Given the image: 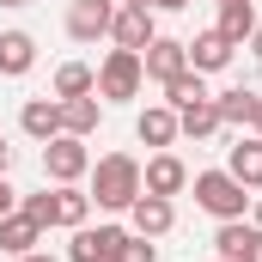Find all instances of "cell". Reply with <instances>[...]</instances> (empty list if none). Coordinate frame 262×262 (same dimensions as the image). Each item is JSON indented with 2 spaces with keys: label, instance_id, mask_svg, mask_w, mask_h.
I'll use <instances>...</instances> for the list:
<instances>
[{
  "label": "cell",
  "instance_id": "1",
  "mask_svg": "<svg viewBox=\"0 0 262 262\" xmlns=\"http://www.w3.org/2000/svg\"><path fill=\"white\" fill-rule=\"evenodd\" d=\"M85 177H92L85 195L98 201L104 213H128L134 195H140V159H134V152H104V159H92Z\"/></svg>",
  "mask_w": 262,
  "mask_h": 262
},
{
  "label": "cell",
  "instance_id": "2",
  "mask_svg": "<svg viewBox=\"0 0 262 262\" xmlns=\"http://www.w3.org/2000/svg\"><path fill=\"white\" fill-rule=\"evenodd\" d=\"M189 189H195V207L213 213V220H244V213H250V189H244L232 171H195Z\"/></svg>",
  "mask_w": 262,
  "mask_h": 262
},
{
  "label": "cell",
  "instance_id": "3",
  "mask_svg": "<svg viewBox=\"0 0 262 262\" xmlns=\"http://www.w3.org/2000/svg\"><path fill=\"white\" fill-rule=\"evenodd\" d=\"M140 85H146L140 49H110V55L98 61V98H104V104H128V98H140Z\"/></svg>",
  "mask_w": 262,
  "mask_h": 262
},
{
  "label": "cell",
  "instance_id": "4",
  "mask_svg": "<svg viewBox=\"0 0 262 262\" xmlns=\"http://www.w3.org/2000/svg\"><path fill=\"white\" fill-rule=\"evenodd\" d=\"M85 171H92V152H85L79 134L43 140V177H49V183H85Z\"/></svg>",
  "mask_w": 262,
  "mask_h": 262
},
{
  "label": "cell",
  "instance_id": "5",
  "mask_svg": "<svg viewBox=\"0 0 262 262\" xmlns=\"http://www.w3.org/2000/svg\"><path fill=\"white\" fill-rule=\"evenodd\" d=\"M122 238H128V226H73V244H67V262H116L122 250Z\"/></svg>",
  "mask_w": 262,
  "mask_h": 262
},
{
  "label": "cell",
  "instance_id": "6",
  "mask_svg": "<svg viewBox=\"0 0 262 262\" xmlns=\"http://www.w3.org/2000/svg\"><path fill=\"white\" fill-rule=\"evenodd\" d=\"M110 18H116V0H67V37L73 43L110 37Z\"/></svg>",
  "mask_w": 262,
  "mask_h": 262
},
{
  "label": "cell",
  "instance_id": "7",
  "mask_svg": "<svg viewBox=\"0 0 262 262\" xmlns=\"http://www.w3.org/2000/svg\"><path fill=\"white\" fill-rule=\"evenodd\" d=\"M140 189H146V195H183V189H189V165H183V159H177V152H152V159H146V165H140Z\"/></svg>",
  "mask_w": 262,
  "mask_h": 262
},
{
  "label": "cell",
  "instance_id": "8",
  "mask_svg": "<svg viewBox=\"0 0 262 262\" xmlns=\"http://www.w3.org/2000/svg\"><path fill=\"white\" fill-rule=\"evenodd\" d=\"M159 37V18H152V6H116V18H110V43L116 49H146Z\"/></svg>",
  "mask_w": 262,
  "mask_h": 262
},
{
  "label": "cell",
  "instance_id": "9",
  "mask_svg": "<svg viewBox=\"0 0 262 262\" xmlns=\"http://www.w3.org/2000/svg\"><path fill=\"white\" fill-rule=\"evenodd\" d=\"M140 67H146V79H152V85H165V79L189 73V49H183V37H152V43L140 49Z\"/></svg>",
  "mask_w": 262,
  "mask_h": 262
},
{
  "label": "cell",
  "instance_id": "10",
  "mask_svg": "<svg viewBox=\"0 0 262 262\" xmlns=\"http://www.w3.org/2000/svg\"><path fill=\"white\" fill-rule=\"evenodd\" d=\"M177 226V201L171 195H134V207H128V232H140V238H165Z\"/></svg>",
  "mask_w": 262,
  "mask_h": 262
},
{
  "label": "cell",
  "instance_id": "11",
  "mask_svg": "<svg viewBox=\"0 0 262 262\" xmlns=\"http://www.w3.org/2000/svg\"><path fill=\"white\" fill-rule=\"evenodd\" d=\"M134 134H140V146H159V152H171L183 134H177V110L171 104H146L140 116H134Z\"/></svg>",
  "mask_w": 262,
  "mask_h": 262
},
{
  "label": "cell",
  "instance_id": "12",
  "mask_svg": "<svg viewBox=\"0 0 262 262\" xmlns=\"http://www.w3.org/2000/svg\"><path fill=\"white\" fill-rule=\"evenodd\" d=\"M43 244V226L25 213V207H12V213H0V250L6 256H31Z\"/></svg>",
  "mask_w": 262,
  "mask_h": 262
},
{
  "label": "cell",
  "instance_id": "13",
  "mask_svg": "<svg viewBox=\"0 0 262 262\" xmlns=\"http://www.w3.org/2000/svg\"><path fill=\"white\" fill-rule=\"evenodd\" d=\"M183 49H189V67H195V73H226V67H232V55H238L220 31H195Z\"/></svg>",
  "mask_w": 262,
  "mask_h": 262
},
{
  "label": "cell",
  "instance_id": "14",
  "mask_svg": "<svg viewBox=\"0 0 262 262\" xmlns=\"http://www.w3.org/2000/svg\"><path fill=\"white\" fill-rule=\"evenodd\" d=\"M18 128L31 140H55L61 134V98H25L18 104Z\"/></svg>",
  "mask_w": 262,
  "mask_h": 262
},
{
  "label": "cell",
  "instance_id": "15",
  "mask_svg": "<svg viewBox=\"0 0 262 262\" xmlns=\"http://www.w3.org/2000/svg\"><path fill=\"white\" fill-rule=\"evenodd\" d=\"M37 67V37L31 31H0V79H25Z\"/></svg>",
  "mask_w": 262,
  "mask_h": 262
},
{
  "label": "cell",
  "instance_id": "16",
  "mask_svg": "<svg viewBox=\"0 0 262 262\" xmlns=\"http://www.w3.org/2000/svg\"><path fill=\"white\" fill-rule=\"evenodd\" d=\"M49 220L67 226V232L85 226V220H92V195H85L79 183H55V189H49Z\"/></svg>",
  "mask_w": 262,
  "mask_h": 262
},
{
  "label": "cell",
  "instance_id": "17",
  "mask_svg": "<svg viewBox=\"0 0 262 262\" xmlns=\"http://www.w3.org/2000/svg\"><path fill=\"white\" fill-rule=\"evenodd\" d=\"M104 122V98L92 92V98H61V134H79V140H92Z\"/></svg>",
  "mask_w": 262,
  "mask_h": 262
},
{
  "label": "cell",
  "instance_id": "18",
  "mask_svg": "<svg viewBox=\"0 0 262 262\" xmlns=\"http://www.w3.org/2000/svg\"><path fill=\"white\" fill-rule=\"evenodd\" d=\"M232 49H244L250 43V31H256V0H220V25H213Z\"/></svg>",
  "mask_w": 262,
  "mask_h": 262
},
{
  "label": "cell",
  "instance_id": "19",
  "mask_svg": "<svg viewBox=\"0 0 262 262\" xmlns=\"http://www.w3.org/2000/svg\"><path fill=\"white\" fill-rule=\"evenodd\" d=\"M226 171H232L244 189H262V134H244V140L226 152Z\"/></svg>",
  "mask_w": 262,
  "mask_h": 262
},
{
  "label": "cell",
  "instance_id": "20",
  "mask_svg": "<svg viewBox=\"0 0 262 262\" xmlns=\"http://www.w3.org/2000/svg\"><path fill=\"white\" fill-rule=\"evenodd\" d=\"M250 238H256L250 220H220V232H213V256H220V262H244Z\"/></svg>",
  "mask_w": 262,
  "mask_h": 262
},
{
  "label": "cell",
  "instance_id": "21",
  "mask_svg": "<svg viewBox=\"0 0 262 262\" xmlns=\"http://www.w3.org/2000/svg\"><path fill=\"white\" fill-rule=\"evenodd\" d=\"M49 92H55V98H92V92H98V67H85V61H61Z\"/></svg>",
  "mask_w": 262,
  "mask_h": 262
},
{
  "label": "cell",
  "instance_id": "22",
  "mask_svg": "<svg viewBox=\"0 0 262 262\" xmlns=\"http://www.w3.org/2000/svg\"><path fill=\"white\" fill-rule=\"evenodd\" d=\"M213 110H220V128H250L256 92H250V85H232V92H220V98H213Z\"/></svg>",
  "mask_w": 262,
  "mask_h": 262
},
{
  "label": "cell",
  "instance_id": "23",
  "mask_svg": "<svg viewBox=\"0 0 262 262\" xmlns=\"http://www.w3.org/2000/svg\"><path fill=\"white\" fill-rule=\"evenodd\" d=\"M159 92H165V104H171V110H189V104H201V98H213V92H207V73H195V67H189V73H177V79H165Z\"/></svg>",
  "mask_w": 262,
  "mask_h": 262
},
{
  "label": "cell",
  "instance_id": "24",
  "mask_svg": "<svg viewBox=\"0 0 262 262\" xmlns=\"http://www.w3.org/2000/svg\"><path fill=\"white\" fill-rule=\"evenodd\" d=\"M177 134H183V140H207V134H220V110H213V98L177 110Z\"/></svg>",
  "mask_w": 262,
  "mask_h": 262
},
{
  "label": "cell",
  "instance_id": "25",
  "mask_svg": "<svg viewBox=\"0 0 262 262\" xmlns=\"http://www.w3.org/2000/svg\"><path fill=\"white\" fill-rule=\"evenodd\" d=\"M116 262H159V244H152V238H140V232H128V238H122V250H116Z\"/></svg>",
  "mask_w": 262,
  "mask_h": 262
},
{
  "label": "cell",
  "instance_id": "26",
  "mask_svg": "<svg viewBox=\"0 0 262 262\" xmlns=\"http://www.w3.org/2000/svg\"><path fill=\"white\" fill-rule=\"evenodd\" d=\"M18 207H25V213H31V220L43 226V232L55 226V220H49V189H37V195H18Z\"/></svg>",
  "mask_w": 262,
  "mask_h": 262
},
{
  "label": "cell",
  "instance_id": "27",
  "mask_svg": "<svg viewBox=\"0 0 262 262\" xmlns=\"http://www.w3.org/2000/svg\"><path fill=\"white\" fill-rule=\"evenodd\" d=\"M12 207H18V189H12V183H6V171H0V213H12Z\"/></svg>",
  "mask_w": 262,
  "mask_h": 262
},
{
  "label": "cell",
  "instance_id": "28",
  "mask_svg": "<svg viewBox=\"0 0 262 262\" xmlns=\"http://www.w3.org/2000/svg\"><path fill=\"white\" fill-rule=\"evenodd\" d=\"M146 6H152V12H183L189 0H146Z\"/></svg>",
  "mask_w": 262,
  "mask_h": 262
},
{
  "label": "cell",
  "instance_id": "29",
  "mask_svg": "<svg viewBox=\"0 0 262 262\" xmlns=\"http://www.w3.org/2000/svg\"><path fill=\"white\" fill-rule=\"evenodd\" d=\"M244 49H250V55L262 61V18H256V31H250V43H244Z\"/></svg>",
  "mask_w": 262,
  "mask_h": 262
},
{
  "label": "cell",
  "instance_id": "30",
  "mask_svg": "<svg viewBox=\"0 0 262 262\" xmlns=\"http://www.w3.org/2000/svg\"><path fill=\"white\" fill-rule=\"evenodd\" d=\"M244 262H262V226H256V238H250V250H244Z\"/></svg>",
  "mask_w": 262,
  "mask_h": 262
},
{
  "label": "cell",
  "instance_id": "31",
  "mask_svg": "<svg viewBox=\"0 0 262 262\" xmlns=\"http://www.w3.org/2000/svg\"><path fill=\"white\" fill-rule=\"evenodd\" d=\"M12 262H61V256H49V250H31V256H12Z\"/></svg>",
  "mask_w": 262,
  "mask_h": 262
},
{
  "label": "cell",
  "instance_id": "32",
  "mask_svg": "<svg viewBox=\"0 0 262 262\" xmlns=\"http://www.w3.org/2000/svg\"><path fill=\"white\" fill-rule=\"evenodd\" d=\"M250 134H262V92H256V110H250Z\"/></svg>",
  "mask_w": 262,
  "mask_h": 262
},
{
  "label": "cell",
  "instance_id": "33",
  "mask_svg": "<svg viewBox=\"0 0 262 262\" xmlns=\"http://www.w3.org/2000/svg\"><path fill=\"white\" fill-rule=\"evenodd\" d=\"M6 165H12V146H6V134H0V171H6Z\"/></svg>",
  "mask_w": 262,
  "mask_h": 262
},
{
  "label": "cell",
  "instance_id": "34",
  "mask_svg": "<svg viewBox=\"0 0 262 262\" xmlns=\"http://www.w3.org/2000/svg\"><path fill=\"white\" fill-rule=\"evenodd\" d=\"M250 226H262V201H250Z\"/></svg>",
  "mask_w": 262,
  "mask_h": 262
},
{
  "label": "cell",
  "instance_id": "35",
  "mask_svg": "<svg viewBox=\"0 0 262 262\" xmlns=\"http://www.w3.org/2000/svg\"><path fill=\"white\" fill-rule=\"evenodd\" d=\"M0 6H12V12H18V6H31V0H0Z\"/></svg>",
  "mask_w": 262,
  "mask_h": 262
},
{
  "label": "cell",
  "instance_id": "36",
  "mask_svg": "<svg viewBox=\"0 0 262 262\" xmlns=\"http://www.w3.org/2000/svg\"><path fill=\"white\" fill-rule=\"evenodd\" d=\"M116 6H134V0H116ZM140 6H146V0H140Z\"/></svg>",
  "mask_w": 262,
  "mask_h": 262
},
{
  "label": "cell",
  "instance_id": "37",
  "mask_svg": "<svg viewBox=\"0 0 262 262\" xmlns=\"http://www.w3.org/2000/svg\"><path fill=\"white\" fill-rule=\"evenodd\" d=\"M213 262H220V256H213Z\"/></svg>",
  "mask_w": 262,
  "mask_h": 262
}]
</instances>
